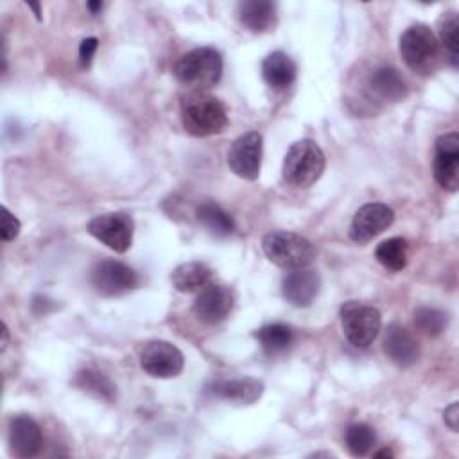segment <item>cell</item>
<instances>
[{"instance_id":"obj_18","label":"cell","mask_w":459,"mask_h":459,"mask_svg":"<svg viewBox=\"0 0 459 459\" xmlns=\"http://www.w3.org/2000/svg\"><path fill=\"white\" fill-rule=\"evenodd\" d=\"M212 393L233 403H255L264 393V382L253 377L230 378L212 385Z\"/></svg>"},{"instance_id":"obj_5","label":"cell","mask_w":459,"mask_h":459,"mask_svg":"<svg viewBox=\"0 0 459 459\" xmlns=\"http://www.w3.org/2000/svg\"><path fill=\"white\" fill-rule=\"evenodd\" d=\"M265 256L281 269H301L316 258L312 242L294 231H271L262 238Z\"/></svg>"},{"instance_id":"obj_31","label":"cell","mask_w":459,"mask_h":459,"mask_svg":"<svg viewBox=\"0 0 459 459\" xmlns=\"http://www.w3.org/2000/svg\"><path fill=\"white\" fill-rule=\"evenodd\" d=\"M443 420H445V423L450 427V430L457 432V429H459V403H457V402L450 403V405L445 409Z\"/></svg>"},{"instance_id":"obj_10","label":"cell","mask_w":459,"mask_h":459,"mask_svg":"<svg viewBox=\"0 0 459 459\" xmlns=\"http://www.w3.org/2000/svg\"><path fill=\"white\" fill-rule=\"evenodd\" d=\"M228 167L242 179H256L262 169V134L247 131L240 134L228 151Z\"/></svg>"},{"instance_id":"obj_11","label":"cell","mask_w":459,"mask_h":459,"mask_svg":"<svg viewBox=\"0 0 459 459\" xmlns=\"http://www.w3.org/2000/svg\"><path fill=\"white\" fill-rule=\"evenodd\" d=\"M434 179L441 188L457 192L459 188V134L455 131L441 134L434 145Z\"/></svg>"},{"instance_id":"obj_1","label":"cell","mask_w":459,"mask_h":459,"mask_svg":"<svg viewBox=\"0 0 459 459\" xmlns=\"http://www.w3.org/2000/svg\"><path fill=\"white\" fill-rule=\"evenodd\" d=\"M181 120L186 133L194 136H212L228 124L224 104L204 91H190L181 99Z\"/></svg>"},{"instance_id":"obj_20","label":"cell","mask_w":459,"mask_h":459,"mask_svg":"<svg viewBox=\"0 0 459 459\" xmlns=\"http://www.w3.org/2000/svg\"><path fill=\"white\" fill-rule=\"evenodd\" d=\"M238 20L251 32H267L276 23V5L269 0H244L238 4Z\"/></svg>"},{"instance_id":"obj_21","label":"cell","mask_w":459,"mask_h":459,"mask_svg":"<svg viewBox=\"0 0 459 459\" xmlns=\"http://www.w3.org/2000/svg\"><path fill=\"white\" fill-rule=\"evenodd\" d=\"M212 276H213V271L208 264L192 260V262L179 264L172 271L170 280H172V285L176 287V290L195 292V290H203L206 285H210Z\"/></svg>"},{"instance_id":"obj_7","label":"cell","mask_w":459,"mask_h":459,"mask_svg":"<svg viewBox=\"0 0 459 459\" xmlns=\"http://www.w3.org/2000/svg\"><path fill=\"white\" fill-rule=\"evenodd\" d=\"M90 283L100 296H120L134 290L140 283V276L124 262L102 260L91 269Z\"/></svg>"},{"instance_id":"obj_30","label":"cell","mask_w":459,"mask_h":459,"mask_svg":"<svg viewBox=\"0 0 459 459\" xmlns=\"http://www.w3.org/2000/svg\"><path fill=\"white\" fill-rule=\"evenodd\" d=\"M97 47H99V39L97 38H86L81 41L79 45V63L82 68L90 66L95 52H97Z\"/></svg>"},{"instance_id":"obj_35","label":"cell","mask_w":459,"mask_h":459,"mask_svg":"<svg viewBox=\"0 0 459 459\" xmlns=\"http://www.w3.org/2000/svg\"><path fill=\"white\" fill-rule=\"evenodd\" d=\"M29 7H32V9H34V13H36V16H38V20H41V11H39V5H38V4H29Z\"/></svg>"},{"instance_id":"obj_8","label":"cell","mask_w":459,"mask_h":459,"mask_svg":"<svg viewBox=\"0 0 459 459\" xmlns=\"http://www.w3.org/2000/svg\"><path fill=\"white\" fill-rule=\"evenodd\" d=\"M86 230L91 237L117 253H126L133 244L134 224L133 219L122 212L97 215L88 222Z\"/></svg>"},{"instance_id":"obj_17","label":"cell","mask_w":459,"mask_h":459,"mask_svg":"<svg viewBox=\"0 0 459 459\" xmlns=\"http://www.w3.org/2000/svg\"><path fill=\"white\" fill-rule=\"evenodd\" d=\"M369 91L387 102H398L407 95V84L403 77L393 66H377L368 77Z\"/></svg>"},{"instance_id":"obj_12","label":"cell","mask_w":459,"mask_h":459,"mask_svg":"<svg viewBox=\"0 0 459 459\" xmlns=\"http://www.w3.org/2000/svg\"><path fill=\"white\" fill-rule=\"evenodd\" d=\"M394 221V212L384 203H368L360 206L350 224V238L357 244L369 242L385 231Z\"/></svg>"},{"instance_id":"obj_29","label":"cell","mask_w":459,"mask_h":459,"mask_svg":"<svg viewBox=\"0 0 459 459\" xmlns=\"http://www.w3.org/2000/svg\"><path fill=\"white\" fill-rule=\"evenodd\" d=\"M2 224H0V235H2V240L4 242H9V240H14L22 230V224L20 221L5 208L2 206Z\"/></svg>"},{"instance_id":"obj_26","label":"cell","mask_w":459,"mask_h":459,"mask_svg":"<svg viewBox=\"0 0 459 459\" xmlns=\"http://www.w3.org/2000/svg\"><path fill=\"white\" fill-rule=\"evenodd\" d=\"M344 443H346V448L351 455L362 457L377 443V434L366 423H353L344 432Z\"/></svg>"},{"instance_id":"obj_33","label":"cell","mask_w":459,"mask_h":459,"mask_svg":"<svg viewBox=\"0 0 459 459\" xmlns=\"http://www.w3.org/2000/svg\"><path fill=\"white\" fill-rule=\"evenodd\" d=\"M394 454H393V450H389V448H382V450H378V452H375L373 454V457H393Z\"/></svg>"},{"instance_id":"obj_27","label":"cell","mask_w":459,"mask_h":459,"mask_svg":"<svg viewBox=\"0 0 459 459\" xmlns=\"http://www.w3.org/2000/svg\"><path fill=\"white\" fill-rule=\"evenodd\" d=\"M439 39L448 50V59L454 68H457V52H459V18L457 13H445L439 20Z\"/></svg>"},{"instance_id":"obj_28","label":"cell","mask_w":459,"mask_h":459,"mask_svg":"<svg viewBox=\"0 0 459 459\" xmlns=\"http://www.w3.org/2000/svg\"><path fill=\"white\" fill-rule=\"evenodd\" d=\"M414 325L425 335H439L446 326V314L434 307H420L414 310Z\"/></svg>"},{"instance_id":"obj_13","label":"cell","mask_w":459,"mask_h":459,"mask_svg":"<svg viewBox=\"0 0 459 459\" xmlns=\"http://www.w3.org/2000/svg\"><path fill=\"white\" fill-rule=\"evenodd\" d=\"M235 305V292L226 285H206L194 301V314L197 319L215 325L226 319Z\"/></svg>"},{"instance_id":"obj_34","label":"cell","mask_w":459,"mask_h":459,"mask_svg":"<svg viewBox=\"0 0 459 459\" xmlns=\"http://www.w3.org/2000/svg\"><path fill=\"white\" fill-rule=\"evenodd\" d=\"M2 350L7 346V337H9V330H7V326H5V323H2Z\"/></svg>"},{"instance_id":"obj_16","label":"cell","mask_w":459,"mask_h":459,"mask_svg":"<svg viewBox=\"0 0 459 459\" xmlns=\"http://www.w3.org/2000/svg\"><path fill=\"white\" fill-rule=\"evenodd\" d=\"M9 448L18 457H32L41 448V429L34 418L20 414L9 421Z\"/></svg>"},{"instance_id":"obj_24","label":"cell","mask_w":459,"mask_h":459,"mask_svg":"<svg viewBox=\"0 0 459 459\" xmlns=\"http://www.w3.org/2000/svg\"><path fill=\"white\" fill-rule=\"evenodd\" d=\"M74 384L97 396V398H102L106 402H111L115 396H117V389H115V384L100 371H95V369H81L77 371L75 378H74Z\"/></svg>"},{"instance_id":"obj_32","label":"cell","mask_w":459,"mask_h":459,"mask_svg":"<svg viewBox=\"0 0 459 459\" xmlns=\"http://www.w3.org/2000/svg\"><path fill=\"white\" fill-rule=\"evenodd\" d=\"M88 9L91 11V14H97L102 9V2H88Z\"/></svg>"},{"instance_id":"obj_3","label":"cell","mask_w":459,"mask_h":459,"mask_svg":"<svg viewBox=\"0 0 459 459\" xmlns=\"http://www.w3.org/2000/svg\"><path fill=\"white\" fill-rule=\"evenodd\" d=\"M325 165L326 160L323 149L314 140L303 138L289 147L283 158L281 174L289 185L308 188L321 178Z\"/></svg>"},{"instance_id":"obj_22","label":"cell","mask_w":459,"mask_h":459,"mask_svg":"<svg viewBox=\"0 0 459 459\" xmlns=\"http://www.w3.org/2000/svg\"><path fill=\"white\" fill-rule=\"evenodd\" d=\"M197 221L217 237H226L235 230L233 217L213 201H206L197 206Z\"/></svg>"},{"instance_id":"obj_15","label":"cell","mask_w":459,"mask_h":459,"mask_svg":"<svg viewBox=\"0 0 459 459\" xmlns=\"http://www.w3.org/2000/svg\"><path fill=\"white\" fill-rule=\"evenodd\" d=\"M319 274L312 269H292L281 281L283 298L294 307H308L319 294Z\"/></svg>"},{"instance_id":"obj_25","label":"cell","mask_w":459,"mask_h":459,"mask_svg":"<svg viewBox=\"0 0 459 459\" xmlns=\"http://www.w3.org/2000/svg\"><path fill=\"white\" fill-rule=\"evenodd\" d=\"M256 339L262 344L265 353L274 355V353L285 351L292 344L294 333H292L290 326H287L283 323H271V325L262 326L256 332Z\"/></svg>"},{"instance_id":"obj_4","label":"cell","mask_w":459,"mask_h":459,"mask_svg":"<svg viewBox=\"0 0 459 459\" xmlns=\"http://www.w3.org/2000/svg\"><path fill=\"white\" fill-rule=\"evenodd\" d=\"M174 75L183 86L192 91H201L219 82L222 75V57L212 47L194 48L176 63Z\"/></svg>"},{"instance_id":"obj_9","label":"cell","mask_w":459,"mask_h":459,"mask_svg":"<svg viewBox=\"0 0 459 459\" xmlns=\"http://www.w3.org/2000/svg\"><path fill=\"white\" fill-rule=\"evenodd\" d=\"M140 366L154 378H172L183 371L185 357L176 344L156 339L142 348Z\"/></svg>"},{"instance_id":"obj_14","label":"cell","mask_w":459,"mask_h":459,"mask_svg":"<svg viewBox=\"0 0 459 459\" xmlns=\"http://www.w3.org/2000/svg\"><path fill=\"white\" fill-rule=\"evenodd\" d=\"M382 346L385 355L400 368H409L420 359V346L416 339L405 326L398 323H391L385 328Z\"/></svg>"},{"instance_id":"obj_19","label":"cell","mask_w":459,"mask_h":459,"mask_svg":"<svg viewBox=\"0 0 459 459\" xmlns=\"http://www.w3.org/2000/svg\"><path fill=\"white\" fill-rule=\"evenodd\" d=\"M296 75H298V66L294 59L281 50L271 52L262 61V77L274 90L289 88L296 81Z\"/></svg>"},{"instance_id":"obj_23","label":"cell","mask_w":459,"mask_h":459,"mask_svg":"<svg viewBox=\"0 0 459 459\" xmlns=\"http://www.w3.org/2000/svg\"><path fill=\"white\" fill-rule=\"evenodd\" d=\"M409 244L402 237H393L380 242L375 249V258L389 271H402L407 265Z\"/></svg>"},{"instance_id":"obj_6","label":"cell","mask_w":459,"mask_h":459,"mask_svg":"<svg viewBox=\"0 0 459 459\" xmlns=\"http://www.w3.org/2000/svg\"><path fill=\"white\" fill-rule=\"evenodd\" d=\"M339 316L346 339L357 348H368L377 339L382 326L380 310L362 301H346Z\"/></svg>"},{"instance_id":"obj_2","label":"cell","mask_w":459,"mask_h":459,"mask_svg":"<svg viewBox=\"0 0 459 459\" xmlns=\"http://www.w3.org/2000/svg\"><path fill=\"white\" fill-rule=\"evenodd\" d=\"M400 54L405 65L420 75H430L441 63L439 39L425 23L405 29L400 36Z\"/></svg>"}]
</instances>
